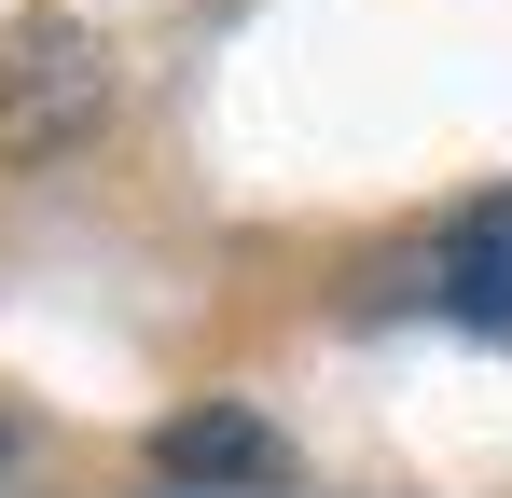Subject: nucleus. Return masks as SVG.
Instances as JSON below:
<instances>
[{
    "label": "nucleus",
    "instance_id": "nucleus-1",
    "mask_svg": "<svg viewBox=\"0 0 512 498\" xmlns=\"http://www.w3.org/2000/svg\"><path fill=\"white\" fill-rule=\"evenodd\" d=\"M153 471H167L180 498H194V485L250 498V485H277V471H291V443H277L250 402H194V415H167V429H153Z\"/></svg>",
    "mask_w": 512,
    "mask_h": 498
},
{
    "label": "nucleus",
    "instance_id": "nucleus-2",
    "mask_svg": "<svg viewBox=\"0 0 512 498\" xmlns=\"http://www.w3.org/2000/svg\"><path fill=\"white\" fill-rule=\"evenodd\" d=\"M429 305L471 319V332H512V194H471L457 208V236L429 263Z\"/></svg>",
    "mask_w": 512,
    "mask_h": 498
},
{
    "label": "nucleus",
    "instance_id": "nucleus-3",
    "mask_svg": "<svg viewBox=\"0 0 512 498\" xmlns=\"http://www.w3.org/2000/svg\"><path fill=\"white\" fill-rule=\"evenodd\" d=\"M0 457H14V429H0Z\"/></svg>",
    "mask_w": 512,
    "mask_h": 498
}]
</instances>
